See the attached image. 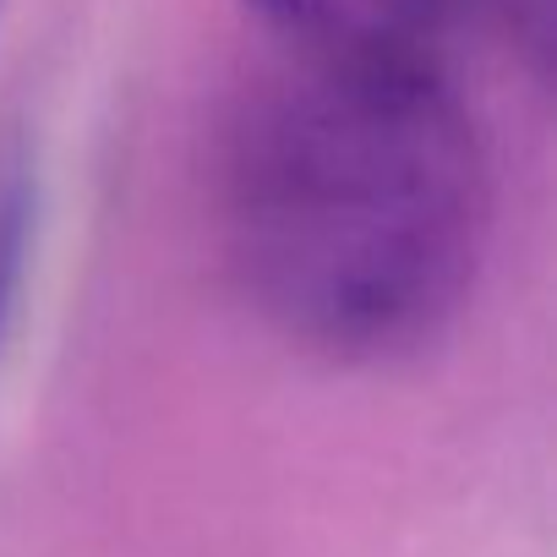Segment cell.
Segmentation results:
<instances>
[{
	"instance_id": "1",
	"label": "cell",
	"mask_w": 557,
	"mask_h": 557,
	"mask_svg": "<svg viewBox=\"0 0 557 557\" xmlns=\"http://www.w3.org/2000/svg\"><path fill=\"white\" fill-rule=\"evenodd\" d=\"M219 224L278 334L383 361L470 290L492 224L486 148L437 61L285 45L224 121Z\"/></svg>"
},
{
	"instance_id": "2",
	"label": "cell",
	"mask_w": 557,
	"mask_h": 557,
	"mask_svg": "<svg viewBox=\"0 0 557 557\" xmlns=\"http://www.w3.org/2000/svg\"><path fill=\"white\" fill-rule=\"evenodd\" d=\"M246 7L296 50H350V55H416L437 61V45L497 7L508 23H546V0H246Z\"/></svg>"
}]
</instances>
